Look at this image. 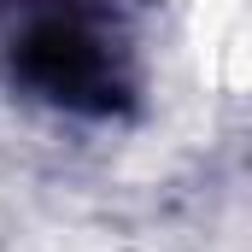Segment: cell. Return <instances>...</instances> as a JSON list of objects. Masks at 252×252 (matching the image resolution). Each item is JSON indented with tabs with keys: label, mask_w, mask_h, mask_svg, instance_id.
<instances>
[{
	"label": "cell",
	"mask_w": 252,
	"mask_h": 252,
	"mask_svg": "<svg viewBox=\"0 0 252 252\" xmlns=\"http://www.w3.org/2000/svg\"><path fill=\"white\" fill-rule=\"evenodd\" d=\"M6 47H12V70L53 106L70 112L124 106V53L94 0H30Z\"/></svg>",
	"instance_id": "6da1fadb"
}]
</instances>
